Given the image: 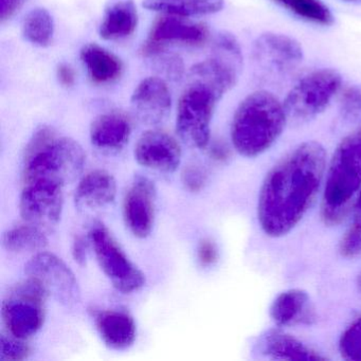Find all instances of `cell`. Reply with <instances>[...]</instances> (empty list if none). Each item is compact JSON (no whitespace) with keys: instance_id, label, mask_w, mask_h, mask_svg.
<instances>
[{"instance_id":"39","label":"cell","mask_w":361,"mask_h":361,"mask_svg":"<svg viewBox=\"0 0 361 361\" xmlns=\"http://www.w3.org/2000/svg\"><path fill=\"white\" fill-rule=\"evenodd\" d=\"M357 287H358L359 291L361 293V272L357 276Z\"/></svg>"},{"instance_id":"15","label":"cell","mask_w":361,"mask_h":361,"mask_svg":"<svg viewBox=\"0 0 361 361\" xmlns=\"http://www.w3.org/2000/svg\"><path fill=\"white\" fill-rule=\"evenodd\" d=\"M130 105L133 113L141 123L159 126L170 115L172 97L164 80L147 78L134 90Z\"/></svg>"},{"instance_id":"1","label":"cell","mask_w":361,"mask_h":361,"mask_svg":"<svg viewBox=\"0 0 361 361\" xmlns=\"http://www.w3.org/2000/svg\"><path fill=\"white\" fill-rule=\"evenodd\" d=\"M326 151L305 141L287 153L266 174L257 197V221L272 238L293 231L320 193L326 172Z\"/></svg>"},{"instance_id":"36","label":"cell","mask_w":361,"mask_h":361,"mask_svg":"<svg viewBox=\"0 0 361 361\" xmlns=\"http://www.w3.org/2000/svg\"><path fill=\"white\" fill-rule=\"evenodd\" d=\"M73 259L80 265H84L87 259V243L82 236H77L73 244Z\"/></svg>"},{"instance_id":"28","label":"cell","mask_w":361,"mask_h":361,"mask_svg":"<svg viewBox=\"0 0 361 361\" xmlns=\"http://www.w3.org/2000/svg\"><path fill=\"white\" fill-rule=\"evenodd\" d=\"M339 352L345 360L361 361V316L355 319L342 333Z\"/></svg>"},{"instance_id":"8","label":"cell","mask_w":361,"mask_h":361,"mask_svg":"<svg viewBox=\"0 0 361 361\" xmlns=\"http://www.w3.org/2000/svg\"><path fill=\"white\" fill-rule=\"evenodd\" d=\"M48 293L35 279L16 285L3 304V317L10 333L25 339L35 335L44 324Z\"/></svg>"},{"instance_id":"9","label":"cell","mask_w":361,"mask_h":361,"mask_svg":"<svg viewBox=\"0 0 361 361\" xmlns=\"http://www.w3.org/2000/svg\"><path fill=\"white\" fill-rule=\"evenodd\" d=\"M90 240L101 269L117 290L128 295L145 285V274L130 261L102 223L92 225Z\"/></svg>"},{"instance_id":"16","label":"cell","mask_w":361,"mask_h":361,"mask_svg":"<svg viewBox=\"0 0 361 361\" xmlns=\"http://www.w3.org/2000/svg\"><path fill=\"white\" fill-rule=\"evenodd\" d=\"M274 325L285 327L307 326L317 319L316 308L310 295L301 288H290L279 293L269 308Z\"/></svg>"},{"instance_id":"25","label":"cell","mask_w":361,"mask_h":361,"mask_svg":"<svg viewBox=\"0 0 361 361\" xmlns=\"http://www.w3.org/2000/svg\"><path fill=\"white\" fill-rule=\"evenodd\" d=\"M3 245L11 252L42 251L48 245L47 236L37 226L24 225L8 230L3 235Z\"/></svg>"},{"instance_id":"32","label":"cell","mask_w":361,"mask_h":361,"mask_svg":"<svg viewBox=\"0 0 361 361\" xmlns=\"http://www.w3.org/2000/svg\"><path fill=\"white\" fill-rule=\"evenodd\" d=\"M340 253L345 257L361 255V226L353 224L340 243Z\"/></svg>"},{"instance_id":"3","label":"cell","mask_w":361,"mask_h":361,"mask_svg":"<svg viewBox=\"0 0 361 361\" xmlns=\"http://www.w3.org/2000/svg\"><path fill=\"white\" fill-rule=\"evenodd\" d=\"M25 179L65 185L75 180L85 164L81 145L71 138H58L51 128L41 126L29 141L25 154Z\"/></svg>"},{"instance_id":"37","label":"cell","mask_w":361,"mask_h":361,"mask_svg":"<svg viewBox=\"0 0 361 361\" xmlns=\"http://www.w3.org/2000/svg\"><path fill=\"white\" fill-rule=\"evenodd\" d=\"M56 75H58L59 81L65 87H71L75 84V75L73 71V67L71 65L63 63L58 67L56 71Z\"/></svg>"},{"instance_id":"11","label":"cell","mask_w":361,"mask_h":361,"mask_svg":"<svg viewBox=\"0 0 361 361\" xmlns=\"http://www.w3.org/2000/svg\"><path fill=\"white\" fill-rule=\"evenodd\" d=\"M64 185L46 180L28 181L20 200L23 219L39 228L56 226L64 207Z\"/></svg>"},{"instance_id":"17","label":"cell","mask_w":361,"mask_h":361,"mask_svg":"<svg viewBox=\"0 0 361 361\" xmlns=\"http://www.w3.org/2000/svg\"><path fill=\"white\" fill-rule=\"evenodd\" d=\"M208 37V29L204 25L185 22L178 16H166L156 22L145 44L143 52L147 56L161 50L166 43L202 45Z\"/></svg>"},{"instance_id":"34","label":"cell","mask_w":361,"mask_h":361,"mask_svg":"<svg viewBox=\"0 0 361 361\" xmlns=\"http://www.w3.org/2000/svg\"><path fill=\"white\" fill-rule=\"evenodd\" d=\"M197 257L200 263L204 267L216 263L217 259H219L216 245L212 240H202L198 245Z\"/></svg>"},{"instance_id":"23","label":"cell","mask_w":361,"mask_h":361,"mask_svg":"<svg viewBox=\"0 0 361 361\" xmlns=\"http://www.w3.org/2000/svg\"><path fill=\"white\" fill-rule=\"evenodd\" d=\"M81 60L87 68L90 79L97 84L116 81L123 69L117 56L97 44H88L82 48Z\"/></svg>"},{"instance_id":"24","label":"cell","mask_w":361,"mask_h":361,"mask_svg":"<svg viewBox=\"0 0 361 361\" xmlns=\"http://www.w3.org/2000/svg\"><path fill=\"white\" fill-rule=\"evenodd\" d=\"M224 0H145L143 7L178 18L209 16L221 11Z\"/></svg>"},{"instance_id":"31","label":"cell","mask_w":361,"mask_h":361,"mask_svg":"<svg viewBox=\"0 0 361 361\" xmlns=\"http://www.w3.org/2000/svg\"><path fill=\"white\" fill-rule=\"evenodd\" d=\"M30 350L26 344L18 340L1 336L0 339V360L20 361L28 357Z\"/></svg>"},{"instance_id":"21","label":"cell","mask_w":361,"mask_h":361,"mask_svg":"<svg viewBox=\"0 0 361 361\" xmlns=\"http://www.w3.org/2000/svg\"><path fill=\"white\" fill-rule=\"evenodd\" d=\"M117 195V183L111 173L96 170L82 178L75 190L80 209H99L111 204Z\"/></svg>"},{"instance_id":"7","label":"cell","mask_w":361,"mask_h":361,"mask_svg":"<svg viewBox=\"0 0 361 361\" xmlns=\"http://www.w3.org/2000/svg\"><path fill=\"white\" fill-rule=\"evenodd\" d=\"M242 65L238 39L231 33L221 32L213 42L211 56L192 67L190 80L204 84L221 99L235 86Z\"/></svg>"},{"instance_id":"26","label":"cell","mask_w":361,"mask_h":361,"mask_svg":"<svg viewBox=\"0 0 361 361\" xmlns=\"http://www.w3.org/2000/svg\"><path fill=\"white\" fill-rule=\"evenodd\" d=\"M22 31L23 37L28 43L39 47H47L54 39V18L44 8L31 10L25 16Z\"/></svg>"},{"instance_id":"33","label":"cell","mask_w":361,"mask_h":361,"mask_svg":"<svg viewBox=\"0 0 361 361\" xmlns=\"http://www.w3.org/2000/svg\"><path fill=\"white\" fill-rule=\"evenodd\" d=\"M206 173L197 166H190L183 174V185L191 192H198L206 183Z\"/></svg>"},{"instance_id":"19","label":"cell","mask_w":361,"mask_h":361,"mask_svg":"<svg viewBox=\"0 0 361 361\" xmlns=\"http://www.w3.org/2000/svg\"><path fill=\"white\" fill-rule=\"evenodd\" d=\"M132 124L121 111H109L99 116L90 126L92 145L103 151H119L128 142Z\"/></svg>"},{"instance_id":"38","label":"cell","mask_w":361,"mask_h":361,"mask_svg":"<svg viewBox=\"0 0 361 361\" xmlns=\"http://www.w3.org/2000/svg\"><path fill=\"white\" fill-rule=\"evenodd\" d=\"M353 217H354V224L361 226V189L357 194L353 206Z\"/></svg>"},{"instance_id":"29","label":"cell","mask_w":361,"mask_h":361,"mask_svg":"<svg viewBox=\"0 0 361 361\" xmlns=\"http://www.w3.org/2000/svg\"><path fill=\"white\" fill-rule=\"evenodd\" d=\"M340 113L346 121L361 122V85L344 90L340 99Z\"/></svg>"},{"instance_id":"12","label":"cell","mask_w":361,"mask_h":361,"mask_svg":"<svg viewBox=\"0 0 361 361\" xmlns=\"http://www.w3.org/2000/svg\"><path fill=\"white\" fill-rule=\"evenodd\" d=\"M253 59L264 71L285 75L302 62L303 51L295 39L287 35L267 32L255 41Z\"/></svg>"},{"instance_id":"40","label":"cell","mask_w":361,"mask_h":361,"mask_svg":"<svg viewBox=\"0 0 361 361\" xmlns=\"http://www.w3.org/2000/svg\"><path fill=\"white\" fill-rule=\"evenodd\" d=\"M350 1H357V0H350Z\"/></svg>"},{"instance_id":"5","label":"cell","mask_w":361,"mask_h":361,"mask_svg":"<svg viewBox=\"0 0 361 361\" xmlns=\"http://www.w3.org/2000/svg\"><path fill=\"white\" fill-rule=\"evenodd\" d=\"M219 96L208 86L190 80L179 99L176 130L183 142L204 149L210 141V126Z\"/></svg>"},{"instance_id":"2","label":"cell","mask_w":361,"mask_h":361,"mask_svg":"<svg viewBox=\"0 0 361 361\" xmlns=\"http://www.w3.org/2000/svg\"><path fill=\"white\" fill-rule=\"evenodd\" d=\"M287 116L282 103L270 92L259 90L240 102L234 114L231 140L240 155L255 158L276 142Z\"/></svg>"},{"instance_id":"30","label":"cell","mask_w":361,"mask_h":361,"mask_svg":"<svg viewBox=\"0 0 361 361\" xmlns=\"http://www.w3.org/2000/svg\"><path fill=\"white\" fill-rule=\"evenodd\" d=\"M157 56L156 59V68L164 73L168 79L180 80L185 71L183 60L175 54H159V52L152 54L151 56Z\"/></svg>"},{"instance_id":"6","label":"cell","mask_w":361,"mask_h":361,"mask_svg":"<svg viewBox=\"0 0 361 361\" xmlns=\"http://www.w3.org/2000/svg\"><path fill=\"white\" fill-rule=\"evenodd\" d=\"M341 75L333 69L312 71L302 78L283 103L287 119L303 123L320 115L341 87Z\"/></svg>"},{"instance_id":"22","label":"cell","mask_w":361,"mask_h":361,"mask_svg":"<svg viewBox=\"0 0 361 361\" xmlns=\"http://www.w3.org/2000/svg\"><path fill=\"white\" fill-rule=\"evenodd\" d=\"M138 25V12L134 0H109L105 7L99 35L105 41L130 37Z\"/></svg>"},{"instance_id":"13","label":"cell","mask_w":361,"mask_h":361,"mask_svg":"<svg viewBox=\"0 0 361 361\" xmlns=\"http://www.w3.org/2000/svg\"><path fill=\"white\" fill-rule=\"evenodd\" d=\"M156 187L147 177L135 178L126 193L123 216L130 231L136 238H145L151 234L155 221Z\"/></svg>"},{"instance_id":"4","label":"cell","mask_w":361,"mask_h":361,"mask_svg":"<svg viewBox=\"0 0 361 361\" xmlns=\"http://www.w3.org/2000/svg\"><path fill=\"white\" fill-rule=\"evenodd\" d=\"M361 189V130L342 139L325 172L322 219L337 225Z\"/></svg>"},{"instance_id":"14","label":"cell","mask_w":361,"mask_h":361,"mask_svg":"<svg viewBox=\"0 0 361 361\" xmlns=\"http://www.w3.org/2000/svg\"><path fill=\"white\" fill-rule=\"evenodd\" d=\"M137 162L159 172L173 173L181 162V147L174 137L160 130L145 132L135 147Z\"/></svg>"},{"instance_id":"18","label":"cell","mask_w":361,"mask_h":361,"mask_svg":"<svg viewBox=\"0 0 361 361\" xmlns=\"http://www.w3.org/2000/svg\"><path fill=\"white\" fill-rule=\"evenodd\" d=\"M257 350L264 358L271 360L318 361L325 359L278 326L262 334L257 342Z\"/></svg>"},{"instance_id":"10","label":"cell","mask_w":361,"mask_h":361,"mask_svg":"<svg viewBox=\"0 0 361 361\" xmlns=\"http://www.w3.org/2000/svg\"><path fill=\"white\" fill-rule=\"evenodd\" d=\"M29 278L39 281L48 295L66 307L73 308L81 301L79 283L73 270L54 253H37L25 266Z\"/></svg>"},{"instance_id":"20","label":"cell","mask_w":361,"mask_h":361,"mask_svg":"<svg viewBox=\"0 0 361 361\" xmlns=\"http://www.w3.org/2000/svg\"><path fill=\"white\" fill-rule=\"evenodd\" d=\"M96 325L104 343L113 350H128L136 340V323L128 312L121 310L98 312Z\"/></svg>"},{"instance_id":"27","label":"cell","mask_w":361,"mask_h":361,"mask_svg":"<svg viewBox=\"0 0 361 361\" xmlns=\"http://www.w3.org/2000/svg\"><path fill=\"white\" fill-rule=\"evenodd\" d=\"M283 7L295 13V16L316 23V24H333V16L326 6L323 5L320 0H276Z\"/></svg>"},{"instance_id":"35","label":"cell","mask_w":361,"mask_h":361,"mask_svg":"<svg viewBox=\"0 0 361 361\" xmlns=\"http://www.w3.org/2000/svg\"><path fill=\"white\" fill-rule=\"evenodd\" d=\"M27 3V0H0V20L1 22L11 18L20 8Z\"/></svg>"}]
</instances>
